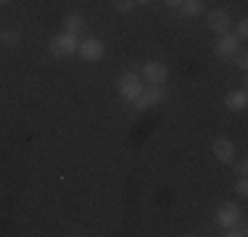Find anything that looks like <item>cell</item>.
<instances>
[{
	"label": "cell",
	"instance_id": "cell-1",
	"mask_svg": "<svg viewBox=\"0 0 248 237\" xmlns=\"http://www.w3.org/2000/svg\"><path fill=\"white\" fill-rule=\"evenodd\" d=\"M77 50H79V40H77V34H72V32H61L50 40V53L56 58H66Z\"/></svg>",
	"mask_w": 248,
	"mask_h": 237
},
{
	"label": "cell",
	"instance_id": "cell-2",
	"mask_svg": "<svg viewBox=\"0 0 248 237\" xmlns=\"http://www.w3.org/2000/svg\"><path fill=\"white\" fill-rule=\"evenodd\" d=\"M143 82H140V76L135 74V71H124L119 76V95L124 100H129V103H135V100L140 98V92H143Z\"/></svg>",
	"mask_w": 248,
	"mask_h": 237
},
{
	"label": "cell",
	"instance_id": "cell-3",
	"mask_svg": "<svg viewBox=\"0 0 248 237\" xmlns=\"http://www.w3.org/2000/svg\"><path fill=\"white\" fill-rule=\"evenodd\" d=\"M164 98H167V90H164V85H148V90L143 87L140 98L135 100V108H138V111H145V108H151V105L161 103Z\"/></svg>",
	"mask_w": 248,
	"mask_h": 237
},
{
	"label": "cell",
	"instance_id": "cell-4",
	"mask_svg": "<svg viewBox=\"0 0 248 237\" xmlns=\"http://www.w3.org/2000/svg\"><path fill=\"white\" fill-rule=\"evenodd\" d=\"M211 153H214L217 161H222V163L235 161V145H232V140H227V137H217L211 142Z\"/></svg>",
	"mask_w": 248,
	"mask_h": 237
},
{
	"label": "cell",
	"instance_id": "cell-5",
	"mask_svg": "<svg viewBox=\"0 0 248 237\" xmlns=\"http://www.w3.org/2000/svg\"><path fill=\"white\" fill-rule=\"evenodd\" d=\"M79 53L85 61H100V58L106 56V47H103V43L100 40H95V37H90V40H85V43H79Z\"/></svg>",
	"mask_w": 248,
	"mask_h": 237
},
{
	"label": "cell",
	"instance_id": "cell-6",
	"mask_svg": "<svg viewBox=\"0 0 248 237\" xmlns=\"http://www.w3.org/2000/svg\"><path fill=\"white\" fill-rule=\"evenodd\" d=\"M217 222H219L224 229L235 227V224L240 222V208L235 203H222L219 208H217Z\"/></svg>",
	"mask_w": 248,
	"mask_h": 237
},
{
	"label": "cell",
	"instance_id": "cell-7",
	"mask_svg": "<svg viewBox=\"0 0 248 237\" xmlns=\"http://www.w3.org/2000/svg\"><path fill=\"white\" fill-rule=\"evenodd\" d=\"M230 14L224 8H214L209 14V27H211V32L214 34H227L230 32Z\"/></svg>",
	"mask_w": 248,
	"mask_h": 237
},
{
	"label": "cell",
	"instance_id": "cell-8",
	"mask_svg": "<svg viewBox=\"0 0 248 237\" xmlns=\"http://www.w3.org/2000/svg\"><path fill=\"white\" fill-rule=\"evenodd\" d=\"M143 74H145V79H148V85H164V82H167V76H169V71H167L164 63L148 61L143 66Z\"/></svg>",
	"mask_w": 248,
	"mask_h": 237
},
{
	"label": "cell",
	"instance_id": "cell-9",
	"mask_svg": "<svg viewBox=\"0 0 248 237\" xmlns=\"http://www.w3.org/2000/svg\"><path fill=\"white\" fill-rule=\"evenodd\" d=\"M238 47H240V40L235 37V34L227 32V34H222V40L217 43L214 50H217V56H219V58H232L235 53H238Z\"/></svg>",
	"mask_w": 248,
	"mask_h": 237
},
{
	"label": "cell",
	"instance_id": "cell-10",
	"mask_svg": "<svg viewBox=\"0 0 248 237\" xmlns=\"http://www.w3.org/2000/svg\"><path fill=\"white\" fill-rule=\"evenodd\" d=\"M224 105L230 111H243L248 105V92L246 90H230L227 98H224Z\"/></svg>",
	"mask_w": 248,
	"mask_h": 237
},
{
	"label": "cell",
	"instance_id": "cell-11",
	"mask_svg": "<svg viewBox=\"0 0 248 237\" xmlns=\"http://www.w3.org/2000/svg\"><path fill=\"white\" fill-rule=\"evenodd\" d=\"M206 8V0H185V3L180 5V14L185 16V19H196V16L203 14Z\"/></svg>",
	"mask_w": 248,
	"mask_h": 237
},
{
	"label": "cell",
	"instance_id": "cell-12",
	"mask_svg": "<svg viewBox=\"0 0 248 237\" xmlns=\"http://www.w3.org/2000/svg\"><path fill=\"white\" fill-rule=\"evenodd\" d=\"M85 29V16L82 14H69L63 19V32H72V34H79Z\"/></svg>",
	"mask_w": 248,
	"mask_h": 237
},
{
	"label": "cell",
	"instance_id": "cell-13",
	"mask_svg": "<svg viewBox=\"0 0 248 237\" xmlns=\"http://www.w3.org/2000/svg\"><path fill=\"white\" fill-rule=\"evenodd\" d=\"M0 43H3V45H8V47H14L16 43H21V32H19V29H11V32H3V34H0Z\"/></svg>",
	"mask_w": 248,
	"mask_h": 237
},
{
	"label": "cell",
	"instance_id": "cell-14",
	"mask_svg": "<svg viewBox=\"0 0 248 237\" xmlns=\"http://www.w3.org/2000/svg\"><path fill=\"white\" fill-rule=\"evenodd\" d=\"M114 3V8L119 11V14H129V11L135 8V0H111Z\"/></svg>",
	"mask_w": 248,
	"mask_h": 237
},
{
	"label": "cell",
	"instance_id": "cell-15",
	"mask_svg": "<svg viewBox=\"0 0 248 237\" xmlns=\"http://www.w3.org/2000/svg\"><path fill=\"white\" fill-rule=\"evenodd\" d=\"M235 193H238L240 198H246V195H248V182H246V177H240V179L235 182Z\"/></svg>",
	"mask_w": 248,
	"mask_h": 237
},
{
	"label": "cell",
	"instance_id": "cell-16",
	"mask_svg": "<svg viewBox=\"0 0 248 237\" xmlns=\"http://www.w3.org/2000/svg\"><path fill=\"white\" fill-rule=\"evenodd\" d=\"M248 19H240V24H238V34H235V37L238 40H246L248 37V24H246Z\"/></svg>",
	"mask_w": 248,
	"mask_h": 237
},
{
	"label": "cell",
	"instance_id": "cell-17",
	"mask_svg": "<svg viewBox=\"0 0 248 237\" xmlns=\"http://www.w3.org/2000/svg\"><path fill=\"white\" fill-rule=\"evenodd\" d=\"M235 61H238L240 69H246L248 66V53H235Z\"/></svg>",
	"mask_w": 248,
	"mask_h": 237
},
{
	"label": "cell",
	"instance_id": "cell-18",
	"mask_svg": "<svg viewBox=\"0 0 248 237\" xmlns=\"http://www.w3.org/2000/svg\"><path fill=\"white\" fill-rule=\"evenodd\" d=\"M235 171H238V177H246V171H248V163H246V161H240V163H238V169H235Z\"/></svg>",
	"mask_w": 248,
	"mask_h": 237
},
{
	"label": "cell",
	"instance_id": "cell-19",
	"mask_svg": "<svg viewBox=\"0 0 248 237\" xmlns=\"http://www.w3.org/2000/svg\"><path fill=\"white\" fill-rule=\"evenodd\" d=\"M164 3H167V5H169V8H180V5H182V3H185V0H164Z\"/></svg>",
	"mask_w": 248,
	"mask_h": 237
},
{
	"label": "cell",
	"instance_id": "cell-20",
	"mask_svg": "<svg viewBox=\"0 0 248 237\" xmlns=\"http://www.w3.org/2000/svg\"><path fill=\"white\" fill-rule=\"evenodd\" d=\"M151 0H135V5H148Z\"/></svg>",
	"mask_w": 248,
	"mask_h": 237
},
{
	"label": "cell",
	"instance_id": "cell-21",
	"mask_svg": "<svg viewBox=\"0 0 248 237\" xmlns=\"http://www.w3.org/2000/svg\"><path fill=\"white\" fill-rule=\"evenodd\" d=\"M0 3H8V0H0Z\"/></svg>",
	"mask_w": 248,
	"mask_h": 237
},
{
	"label": "cell",
	"instance_id": "cell-22",
	"mask_svg": "<svg viewBox=\"0 0 248 237\" xmlns=\"http://www.w3.org/2000/svg\"><path fill=\"white\" fill-rule=\"evenodd\" d=\"M0 34H3V32H0Z\"/></svg>",
	"mask_w": 248,
	"mask_h": 237
}]
</instances>
